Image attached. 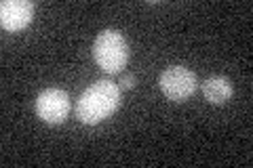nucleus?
Segmentation results:
<instances>
[{
  "instance_id": "f257e3e1",
  "label": "nucleus",
  "mask_w": 253,
  "mask_h": 168,
  "mask_svg": "<svg viewBox=\"0 0 253 168\" xmlns=\"http://www.w3.org/2000/svg\"><path fill=\"white\" fill-rule=\"evenodd\" d=\"M121 105V89L110 78H101L86 86L76 103V116L83 124H99Z\"/></svg>"
},
{
  "instance_id": "f03ea898",
  "label": "nucleus",
  "mask_w": 253,
  "mask_h": 168,
  "mask_svg": "<svg viewBox=\"0 0 253 168\" xmlns=\"http://www.w3.org/2000/svg\"><path fill=\"white\" fill-rule=\"evenodd\" d=\"M93 61L106 74H118L129 63V42L118 30L99 32L93 42Z\"/></svg>"
},
{
  "instance_id": "7ed1b4c3",
  "label": "nucleus",
  "mask_w": 253,
  "mask_h": 168,
  "mask_svg": "<svg viewBox=\"0 0 253 168\" xmlns=\"http://www.w3.org/2000/svg\"><path fill=\"white\" fill-rule=\"evenodd\" d=\"M158 86H161V91L167 99L184 101L188 97H192L194 91L199 89V78H196L192 69H188L184 66H169L158 76Z\"/></svg>"
},
{
  "instance_id": "20e7f679",
  "label": "nucleus",
  "mask_w": 253,
  "mask_h": 168,
  "mask_svg": "<svg viewBox=\"0 0 253 168\" xmlns=\"http://www.w3.org/2000/svg\"><path fill=\"white\" fill-rule=\"evenodd\" d=\"M36 114L46 124H61L70 114V95L61 89H44L36 97Z\"/></svg>"
},
{
  "instance_id": "39448f33",
  "label": "nucleus",
  "mask_w": 253,
  "mask_h": 168,
  "mask_svg": "<svg viewBox=\"0 0 253 168\" xmlns=\"http://www.w3.org/2000/svg\"><path fill=\"white\" fill-rule=\"evenodd\" d=\"M34 17V2L30 0H4L0 4V23L6 32H19Z\"/></svg>"
},
{
  "instance_id": "423d86ee",
  "label": "nucleus",
  "mask_w": 253,
  "mask_h": 168,
  "mask_svg": "<svg viewBox=\"0 0 253 168\" xmlns=\"http://www.w3.org/2000/svg\"><path fill=\"white\" fill-rule=\"evenodd\" d=\"M201 91L205 95V99L209 103H215V105H221L228 99L232 97V82L226 76H209L205 82L201 84Z\"/></svg>"
},
{
  "instance_id": "0eeeda50",
  "label": "nucleus",
  "mask_w": 253,
  "mask_h": 168,
  "mask_svg": "<svg viewBox=\"0 0 253 168\" xmlns=\"http://www.w3.org/2000/svg\"><path fill=\"white\" fill-rule=\"evenodd\" d=\"M121 86H123V89H133V86H135V76H133V74H125L121 78Z\"/></svg>"
}]
</instances>
